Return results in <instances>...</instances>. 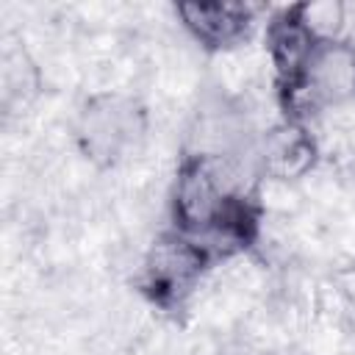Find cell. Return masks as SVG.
Listing matches in <instances>:
<instances>
[{
	"mask_svg": "<svg viewBox=\"0 0 355 355\" xmlns=\"http://www.w3.org/2000/svg\"><path fill=\"white\" fill-rule=\"evenodd\" d=\"M150 133L147 105L116 89L92 92L75 114L72 139L78 153L100 172L116 169L128 155H133Z\"/></svg>",
	"mask_w": 355,
	"mask_h": 355,
	"instance_id": "6da1fadb",
	"label": "cell"
},
{
	"mask_svg": "<svg viewBox=\"0 0 355 355\" xmlns=\"http://www.w3.org/2000/svg\"><path fill=\"white\" fill-rule=\"evenodd\" d=\"M211 266L216 263L197 239L169 227L147 247L133 286L153 308L178 313L189 305Z\"/></svg>",
	"mask_w": 355,
	"mask_h": 355,
	"instance_id": "7a4b0ae2",
	"label": "cell"
},
{
	"mask_svg": "<svg viewBox=\"0 0 355 355\" xmlns=\"http://www.w3.org/2000/svg\"><path fill=\"white\" fill-rule=\"evenodd\" d=\"M355 103V42H319L302 69V78L286 94H277L283 119L308 125L311 116L327 108Z\"/></svg>",
	"mask_w": 355,
	"mask_h": 355,
	"instance_id": "3957f363",
	"label": "cell"
},
{
	"mask_svg": "<svg viewBox=\"0 0 355 355\" xmlns=\"http://www.w3.org/2000/svg\"><path fill=\"white\" fill-rule=\"evenodd\" d=\"M261 6L252 3H178L175 14L186 33L211 55H227L250 42Z\"/></svg>",
	"mask_w": 355,
	"mask_h": 355,
	"instance_id": "277c9868",
	"label": "cell"
},
{
	"mask_svg": "<svg viewBox=\"0 0 355 355\" xmlns=\"http://www.w3.org/2000/svg\"><path fill=\"white\" fill-rule=\"evenodd\" d=\"M322 161V147L316 133L291 119H280L277 125L266 128L255 144V164L258 175L286 180V183H302L311 178V172Z\"/></svg>",
	"mask_w": 355,
	"mask_h": 355,
	"instance_id": "5b68a950",
	"label": "cell"
},
{
	"mask_svg": "<svg viewBox=\"0 0 355 355\" xmlns=\"http://www.w3.org/2000/svg\"><path fill=\"white\" fill-rule=\"evenodd\" d=\"M263 42H266V61L272 67L275 94H286L288 89H294L300 83L302 69H305L316 42L300 28V22L291 17L288 6L269 17Z\"/></svg>",
	"mask_w": 355,
	"mask_h": 355,
	"instance_id": "8992f818",
	"label": "cell"
},
{
	"mask_svg": "<svg viewBox=\"0 0 355 355\" xmlns=\"http://www.w3.org/2000/svg\"><path fill=\"white\" fill-rule=\"evenodd\" d=\"M291 17L300 22V28L319 44V42H336L344 39L347 28V6L341 0H305L288 6Z\"/></svg>",
	"mask_w": 355,
	"mask_h": 355,
	"instance_id": "52a82bcc",
	"label": "cell"
},
{
	"mask_svg": "<svg viewBox=\"0 0 355 355\" xmlns=\"http://www.w3.org/2000/svg\"><path fill=\"white\" fill-rule=\"evenodd\" d=\"M250 194H252L255 205L261 208L263 219L266 216L288 219V216H297L305 205V191L300 189V183H286V180H275V178H263V175H258Z\"/></svg>",
	"mask_w": 355,
	"mask_h": 355,
	"instance_id": "ba28073f",
	"label": "cell"
},
{
	"mask_svg": "<svg viewBox=\"0 0 355 355\" xmlns=\"http://www.w3.org/2000/svg\"><path fill=\"white\" fill-rule=\"evenodd\" d=\"M330 283L336 286V291L341 294V300L347 302L349 311H355V258L336 266L330 272Z\"/></svg>",
	"mask_w": 355,
	"mask_h": 355,
	"instance_id": "9c48e42d",
	"label": "cell"
},
{
	"mask_svg": "<svg viewBox=\"0 0 355 355\" xmlns=\"http://www.w3.org/2000/svg\"><path fill=\"white\" fill-rule=\"evenodd\" d=\"M347 355H355V349H352V352H347Z\"/></svg>",
	"mask_w": 355,
	"mask_h": 355,
	"instance_id": "30bf717a",
	"label": "cell"
}]
</instances>
